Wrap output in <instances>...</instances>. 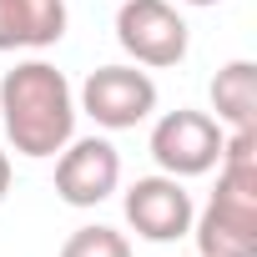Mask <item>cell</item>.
I'll list each match as a JSON object with an SVG mask.
<instances>
[{
	"instance_id": "cell-1",
	"label": "cell",
	"mask_w": 257,
	"mask_h": 257,
	"mask_svg": "<svg viewBox=\"0 0 257 257\" xmlns=\"http://www.w3.org/2000/svg\"><path fill=\"white\" fill-rule=\"evenodd\" d=\"M0 121L16 157L46 162L76 137V96L51 61H21L0 76Z\"/></svg>"
},
{
	"instance_id": "cell-2",
	"label": "cell",
	"mask_w": 257,
	"mask_h": 257,
	"mask_svg": "<svg viewBox=\"0 0 257 257\" xmlns=\"http://www.w3.org/2000/svg\"><path fill=\"white\" fill-rule=\"evenodd\" d=\"M197 257H257V132H227L217 192L192 217Z\"/></svg>"
},
{
	"instance_id": "cell-3",
	"label": "cell",
	"mask_w": 257,
	"mask_h": 257,
	"mask_svg": "<svg viewBox=\"0 0 257 257\" xmlns=\"http://www.w3.org/2000/svg\"><path fill=\"white\" fill-rule=\"evenodd\" d=\"M222 142L227 132L217 126V116L207 111H167L152 126V157L167 177H207L222 162Z\"/></svg>"
},
{
	"instance_id": "cell-4",
	"label": "cell",
	"mask_w": 257,
	"mask_h": 257,
	"mask_svg": "<svg viewBox=\"0 0 257 257\" xmlns=\"http://www.w3.org/2000/svg\"><path fill=\"white\" fill-rule=\"evenodd\" d=\"M116 41L137 66H177L187 56V21L172 0H121L116 11Z\"/></svg>"
},
{
	"instance_id": "cell-5",
	"label": "cell",
	"mask_w": 257,
	"mask_h": 257,
	"mask_svg": "<svg viewBox=\"0 0 257 257\" xmlns=\"http://www.w3.org/2000/svg\"><path fill=\"white\" fill-rule=\"evenodd\" d=\"M81 111L106 132H132L157 111V81L137 66H96L81 86Z\"/></svg>"
},
{
	"instance_id": "cell-6",
	"label": "cell",
	"mask_w": 257,
	"mask_h": 257,
	"mask_svg": "<svg viewBox=\"0 0 257 257\" xmlns=\"http://www.w3.org/2000/svg\"><path fill=\"white\" fill-rule=\"evenodd\" d=\"M121 182V152L106 137H71L56 152V197L66 207H96Z\"/></svg>"
},
{
	"instance_id": "cell-7",
	"label": "cell",
	"mask_w": 257,
	"mask_h": 257,
	"mask_svg": "<svg viewBox=\"0 0 257 257\" xmlns=\"http://www.w3.org/2000/svg\"><path fill=\"white\" fill-rule=\"evenodd\" d=\"M121 207H126L132 232L147 237V242H177V237L192 232V217H197L192 192L182 187V177H167V172L162 177H137L126 187Z\"/></svg>"
},
{
	"instance_id": "cell-8",
	"label": "cell",
	"mask_w": 257,
	"mask_h": 257,
	"mask_svg": "<svg viewBox=\"0 0 257 257\" xmlns=\"http://www.w3.org/2000/svg\"><path fill=\"white\" fill-rule=\"evenodd\" d=\"M66 36V0H0V51H46Z\"/></svg>"
},
{
	"instance_id": "cell-9",
	"label": "cell",
	"mask_w": 257,
	"mask_h": 257,
	"mask_svg": "<svg viewBox=\"0 0 257 257\" xmlns=\"http://www.w3.org/2000/svg\"><path fill=\"white\" fill-rule=\"evenodd\" d=\"M212 111L222 132H257V66L227 61L212 76Z\"/></svg>"
},
{
	"instance_id": "cell-10",
	"label": "cell",
	"mask_w": 257,
	"mask_h": 257,
	"mask_svg": "<svg viewBox=\"0 0 257 257\" xmlns=\"http://www.w3.org/2000/svg\"><path fill=\"white\" fill-rule=\"evenodd\" d=\"M61 257H132V242H126L116 227H81V232H71L66 237V247H61Z\"/></svg>"
},
{
	"instance_id": "cell-11",
	"label": "cell",
	"mask_w": 257,
	"mask_h": 257,
	"mask_svg": "<svg viewBox=\"0 0 257 257\" xmlns=\"http://www.w3.org/2000/svg\"><path fill=\"white\" fill-rule=\"evenodd\" d=\"M6 192H11V157L0 152V202H6Z\"/></svg>"
},
{
	"instance_id": "cell-12",
	"label": "cell",
	"mask_w": 257,
	"mask_h": 257,
	"mask_svg": "<svg viewBox=\"0 0 257 257\" xmlns=\"http://www.w3.org/2000/svg\"><path fill=\"white\" fill-rule=\"evenodd\" d=\"M187 6H217V0H187Z\"/></svg>"
}]
</instances>
